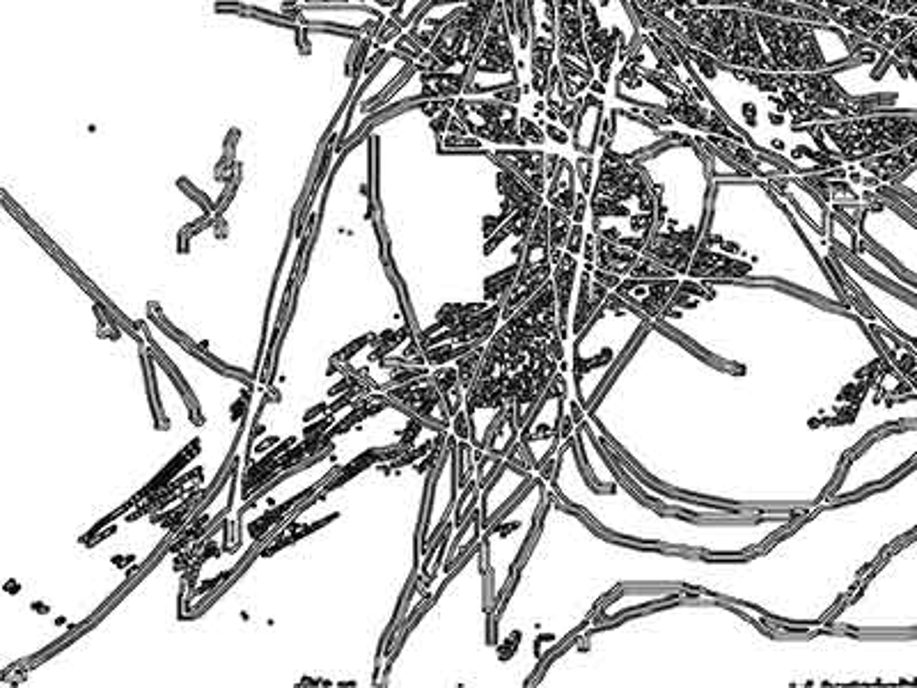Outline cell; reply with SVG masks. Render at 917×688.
<instances>
[{
	"label": "cell",
	"instance_id": "1",
	"mask_svg": "<svg viewBox=\"0 0 917 688\" xmlns=\"http://www.w3.org/2000/svg\"><path fill=\"white\" fill-rule=\"evenodd\" d=\"M642 7L652 12L665 28H670L681 42L704 51L720 65L775 72L759 37L755 12L736 7H693L681 0H663Z\"/></svg>",
	"mask_w": 917,
	"mask_h": 688
},
{
	"label": "cell",
	"instance_id": "2",
	"mask_svg": "<svg viewBox=\"0 0 917 688\" xmlns=\"http://www.w3.org/2000/svg\"><path fill=\"white\" fill-rule=\"evenodd\" d=\"M824 154L842 163L865 161L917 140V117L872 113L849 120L803 124Z\"/></svg>",
	"mask_w": 917,
	"mask_h": 688
},
{
	"label": "cell",
	"instance_id": "3",
	"mask_svg": "<svg viewBox=\"0 0 917 688\" xmlns=\"http://www.w3.org/2000/svg\"><path fill=\"white\" fill-rule=\"evenodd\" d=\"M590 211L597 237L642 253L656 225V195L645 170L636 166L615 191L590 198Z\"/></svg>",
	"mask_w": 917,
	"mask_h": 688
},
{
	"label": "cell",
	"instance_id": "4",
	"mask_svg": "<svg viewBox=\"0 0 917 688\" xmlns=\"http://www.w3.org/2000/svg\"><path fill=\"white\" fill-rule=\"evenodd\" d=\"M755 23L775 72H826V69H837L835 62L826 58L819 44L817 33L824 26L807 21L775 19L766 17V14H755Z\"/></svg>",
	"mask_w": 917,
	"mask_h": 688
},
{
	"label": "cell",
	"instance_id": "5",
	"mask_svg": "<svg viewBox=\"0 0 917 688\" xmlns=\"http://www.w3.org/2000/svg\"><path fill=\"white\" fill-rule=\"evenodd\" d=\"M798 3L824 12L833 26L842 28L853 39H869L888 21V14L869 10L856 0H798Z\"/></svg>",
	"mask_w": 917,
	"mask_h": 688
},
{
	"label": "cell",
	"instance_id": "6",
	"mask_svg": "<svg viewBox=\"0 0 917 688\" xmlns=\"http://www.w3.org/2000/svg\"><path fill=\"white\" fill-rule=\"evenodd\" d=\"M555 10H558V56H567L571 60L581 62L583 67L597 72L587 53L585 44V21L581 0H555Z\"/></svg>",
	"mask_w": 917,
	"mask_h": 688
},
{
	"label": "cell",
	"instance_id": "7",
	"mask_svg": "<svg viewBox=\"0 0 917 688\" xmlns=\"http://www.w3.org/2000/svg\"><path fill=\"white\" fill-rule=\"evenodd\" d=\"M603 122H606V101L603 97L594 95L587 90L583 97L581 113H578L574 136H571V145L578 154L594 156L601 147V131Z\"/></svg>",
	"mask_w": 917,
	"mask_h": 688
},
{
	"label": "cell",
	"instance_id": "8",
	"mask_svg": "<svg viewBox=\"0 0 917 688\" xmlns=\"http://www.w3.org/2000/svg\"><path fill=\"white\" fill-rule=\"evenodd\" d=\"M496 159L516 172L532 191L546 195L548 177H546V152L530 150V147H512V150H496Z\"/></svg>",
	"mask_w": 917,
	"mask_h": 688
},
{
	"label": "cell",
	"instance_id": "9",
	"mask_svg": "<svg viewBox=\"0 0 917 688\" xmlns=\"http://www.w3.org/2000/svg\"><path fill=\"white\" fill-rule=\"evenodd\" d=\"M578 193H581V186H578L576 166L569 159H564V156H562V161H560L558 170H555V175L548 179L546 195H544L546 205L560 209V211H564V214H574Z\"/></svg>",
	"mask_w": 917,
	"mask_h": 688
},
{
	"label": "cell",
	"instance_id": "10",
	"mask_svg": "<svg viewBox=\"0 0 917 688\" xmlns=\"http://www.w3.org/2000/svg\"><path fill=\"white\" fill-rule=\"evenodd\" d=\"M640 257L642 255L636 253V250L619 246L615 244V241L597 237V260H594V267L601 271L613 273V276L617 278H626V276H631L633 269H636Z\"/></svg>",
	"mask_w": 917,
	"mask_h": 688
},
{
	"label": "cell",
	"instance_id": "11",
	"mask_svg": "<svg viewBox=\"0 0 917 688\" xmlns=\"http://www.w3.org/2000/svg\"><path fill=\"white\" fill-rule=\"evenodd\" d=\"M558 65H560V74H562L564 90H567V97L571 101L585 97V92L590 90L592 81L597 78V72H592V69L583 67L581 62L571 60L567 56H558Z\"/></svg>",
	"mask_w": 917,
	"mask_h": 688
},
{
	"label": "cell",
	"instance_id": "12",
	"mask_svg": "<svg viewBox=\"0 0 917 688\" xmlns=\"http://www.w3.org/2000/svg\"><path fill=\"white\" fill-rule=\"evenodd\" d=\"M917 28V21L911 17H888V21L869 37L874 46H881L883 51H895L904 39Z\"/></svg>",
	"mask_w": 917,
	"mask_h": 688
},
{
	"label": "cell",
	"instance_id": "13",
	"mask_svg": "<svg viewBox=\"0 0 917 688\" xmlns=\"http://www.w3.org/2000/svg\"><path fill=\"white\" fill-rule=\"evenodd\" d=\"M571 223H574L571 221V214H564L560 209L548 207V244H551L553 267L560 262L564 246H567Z\"/></svg>",
	"mask_w": 917,
	"mask_h": 688
},
{
	"label": "cell",
	"instance_id": "14",
	"mask_svg": "<svg viewBox=\"0 0 917 688\" xmlns=\"http://www.w3.org/2000/svg\"><path fill=\"white\" fill-rule=\"evenodd\" d=\"M576 175H578V186L585 195H592L594 189V179H597V159L587 154H578L576 159Z\"/></svg>",
	"mask_w": 917,
	"mask_h": 688
},
{
	"label": "cell",
	"instance_id": "15",
	"mask_svg": "<svg viewBox=\"0 0 917 688\" xmlns=\"http://www.w3.org/2000/svg\"><path fill=\"white\" fill-rule=\"evenodd\" d=\"M519 131H521V136L525 138V143H528V145H535V147H544L546 145L548 138H546L544 124L530 120V117H519Z\"/></svg>",
	"mask_w": 917,
	"mask_h": 688
},
{
	"label": "cell",
	"instance_id": "16",
	"mask_svg": "<svg viewBox=\"0 0 917 688\" xmlns=\"http://www.w3.org/2000/svg\"><path fill=\"white\" fill-rule=\"evenodd\" d=\"M585 223H571V232H569V239H567V246H564V250H567V253L571 255H576V257H581L583 255V244H585Z\"/></svg>",
	"mask_w": 917,
	"mask_h": 688
},
{
	"label": "cell",
	"instance_id": "17",
	"mask_svg": "<svg viewBox=\"0 0 917 688\" xmlns=\"http://www.w3.org/2000/svg\"><path fill=\"white\" fill-rule=\"evenodd\" d=\"M372 44H374V37H370V35H363V39H360V49L356 53L354 74H351V78L363 76V69L367 65V56H370V51H372Z\"/></svg>",
	"mask_w": 917,
	"mask_h": 688
},
{
	"label": "cell",
	"instance_id": "18",
	"mask_svg": "<svg viewBox=\"0 0 917 688\" xmlns=\"http://www.w3.org/2000/svg\"><path fill=\"white\" fill-rule=\"evenodd\" d=\"M402 30H404V28L399 26V23H397L395 19H386V23H383L381 30H379V33H376V37H374L376 46H379V49H383V46H386V44L390 42V39H395V37L402 35Z\"/></svg>",
	"mask_w": 917,
	"mask_h": 688
},
{
	"label": "cell",
	"instance_id": "19",
	"mask_svg": "<svg viewBox=\"0 0 917 688\" xmlns=\"http://www.w3.org/2000/svg\"><path fill=\"white\" fill-rule=\"evenodd\" d=\"M544 131H546V138L548 140H553L555 145H571V136H569V129H564L560 122H548L544 124Z\"/></svg>",
	"mask_w": 917,
	"mask_h": 688
},
{
	"label": "cell",
	"instance_id": "20",
	"mask_svg": "<svg viewBox=\"0 0 917 688\" xmlns=\"http://www.w3.org/2000/svg\"><path fill=\"white\" fill-rule=\"evenodd\" d=\"M581 106H583V97L581 99H574L571 101V104L564 108V111L560 113V124L564 129H569V131H574L576 127V120H578V113H581Z\"/></svg>",
	"mask_w": 917,
	"mask_h": 688
},
{
	"label": "cell",
	"instance_id": "21",
	"mask_svg": "<svg viewBox=\"0 0 917 688\" xmlns=\"http://www.w3.org/2000/svg\"><path fill=\"white\" fill-rule=\"evenodd\" d=\"M917 7V0H890L888 7H885V14L888 17H908Z\"/></svg>",
	"mask_w": 917,
	"mask_h": 688
},
{
	"label": "cell",
	"instance_id": "22",
	"mask_svg": "<svg viewBox=\"0 0 917 688\" xmlns=\"http://www.w3.org/2000/svg\"><path fill=\"white\" fill-rule=\"evenodd\" d=\"M493 99L503 101V104L519 106V104H521V99H523V88H521V85H509V88H503V90L493 92Z\"/></svg>",
	"mask_w": 917,
	"mask_h": 688
},
{
	"label": "cell",
	"instance_id": "23",
	"mask_svg": "<svg viewBox=\"0 0 917 688\" xmlns=\"http://www.w3.org/2000/svg\"><path fill=\"white\" fill-rule=\"evenodd\" d=\"M452 115H454V111H448V108H443V111L438 113L436 117H431V131H434V136H443L445 131H448V124L452 120Z\"/></svg>",
	"mask_w": 917,
	"mask_h": 688
},
{
	"label": "cell",
	"instance_id": "24",
	"mask_svg": "<svg viewBox=\"0 0 917 688\" xmlns=\"http://www.w3.org/2000/svg\"><path fill=\"white\" fill-rule=\"evenodd\" d=\"M390 53H393V51H386V49H379V51H374L372 56H370V60H367V65H365V69H363V74L370 76V74L374 72V69L379 67L381 62L390 56Z\"/></svg>",
	"mask_w": 917,
	"mask_h": 688
},
{
	"label": "cell",
	"instance_id": "25",
	"mask_svg": "<svg viewBox=\"0 0 917 688\" xmlns=\"http://www.w3.org/2000/svg\"><path fill=\"white\" fill-rule=\"evenodd\" d=\"M443 99H429L425 101V104H422V113H425L427 117H436L438 113L443 111Z\"/></svg>",
	"mask_w": 917,
	"mask_h": 688
},
{
	"label": "cell",
	"instance_id": "26",
	"mask_svg": "<svg viewBox=\"0 0 917 688\" xmlns=\"http://www.w3.org/2000/svg\"><path fill=\"white\" fill-rule=\"evenodd\" d=\"M560 161H562V156H560V154L546 152V177H548V179H551V177L555 175V170H558Z\"/></svg>",
	"mask_w": 917,
	"mask_h": 688
},
{
	"label": "cell",
	"instance_id": "27",
	"mask_svg": "<svg viewBox=\"0 0 917 688\" xmlns=\"http://www.w3.org/2000/svg\"><path fill=\"white\" fill-rule=\"evenodd\" d=\"M856 3L869 7V10H876V12L885 14V7H888L890 0H856Z\"/></svg>",
	"mask_w": 917,
	"mask_h": 688
},
{
	"label": "cell",
	"instance_id": "28",
	"mask_svg": "<svg viewBox=\"0 0 917 688\" xmlns=\"http://www.w3.org/2000/svg\"><path fill=\"white\" fill-rule=\"evenodd\" d=\"M590 92H594V95H599V97H606L608 88H606V83H601L599 78H594L592 85H590Z\"/></svg>",
	"mask_w": 917,
	"mask_h": 688
}]
</instances>
